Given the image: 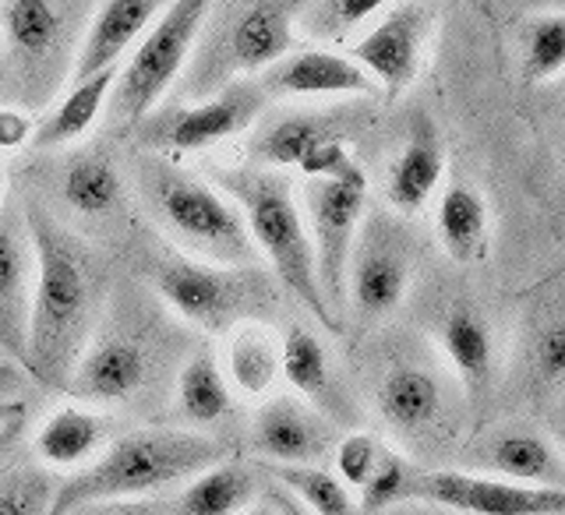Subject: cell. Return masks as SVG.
Segmentation results:
<instances>
[{"label":"cell","mask_w":565,"mask_h":515,"mask_svg":"<svg viewBox=\"0 0 565 515\" xmlns=\"http://www.w3.org/2000/svg\"><path fill=\"white\" fill-rule=\"evenodd\" d=\"M25 226L35 251L25 367L46 388H67L99 318L103 276L93 251L50 212L29 205Z\"/></svg>","instance_id":"cell-1"},{"label":"cell","mask_w":565,"mask_h":515,"mask_svg":"<svg viewBox=\"0 0 565 515\" xmlns=\"http://www.w3.org/2000/svg\"><path fill=\"white\" fill-rule=\"evenodd\" d=\"M230 459V446L220 438L199 431H170V428H141L114 438L96 455V463L71 473L53 491L46 515H71L88 505L146 498L167 491L181 481H191Z\"/></svg>","instance_id":"cell-2"},{"label":"cell","mask_w":565,"mask_h":515,"mask_svg":"<svg viewBox=\"0 0 565 515\" xmlns=\"http://www.w3.org/2000/svg\"><path fill=\"white\" fill-rule=\"evenodd\" d=\"M300 4L252 0V4H209L199 40L181 82L173 85V106H191L223 93L226 85L269 71L297 50Z\"/></svg>","instance_id":"cell-3"},{"label":"cell","mask_w":565,"mask_h":515,"mask_svg":"<svg viewBox=\"0 0 565 515\" xmlns=\"http://www.w3.org/2000/svg\"><path fill=\"white\" fill-rule=\"evenodd\" d=\"M216 184L241 208L255 251L273 265L279 287L297 297L318 318V325L340 332V314L326 304L318 287L311 234L297 208L294 184L276 170H223Z\"/></svg>","instance_id":"cell-4"},{"label":"cell","mask_w":565,"mask_h":515,"mask_svg":"<svg viewBox=\"0 0 565 515\" xmlns=\"http://www.w3.org/2000/svg\"><path fill=\"white\" fill-rule=\"evenodd\" d=\"M88 4H53V0H8L0 4V40H4L11 103L43 106L75 71L78 32Z\"/></svg>","instance_id":"cell-5"},{"label":"cell","mask_w":565,"mask_h":515,"mask_svg":"<svg viewBox=\"0 0 565 515\" xmlns=\"http://www.w3.org/2000/svg\"><path fill=\"white\" fill-rule=\"evenodd\" d=\"M146 191L163 229L191 255H202L226 269H247L258 261L241 208L202 176L156 163L146 173Z\"/></svg>","instance_id":"cell-6"},{"label":"cell","mask_w":565,"mask_h":515,"mask_svg":"<svg viewBox=\"0 0 565 515\" xmlns=\"http://www.w3.org/2000/svg\"><path fill=\"white\" fill-rule=\"evenodd\" d=\"M205 14L209 4L202 0H177V4H167L156 25L141 35L131 61L117 71L110 93V120L117 128H135L138 120H146L163 106L184 75Z\"/></svg>","instance_id":"cell-7"},{"label":"cell","mask_w":565,"mask_h":515,"mask_svg":"<svg viewBox=\"0 0 565 515\" xmlns=\"http://www.w3.org/2000/svg\"><path fill=\"white\" fill-rule=\"evenodd\" d=\"M156 290L167 304L205 332H234L273 311V287L262 269H226L194 258H163L156 272Z\"/></svg>","instance_id":"cell-8"},{"label":"cell","mask_w":565,"mask_h":515,"mask_svg":"<svg viewBox=\"0 0 565 515\" xmlns=\"http://www.w3.org/2000/svg\"><path fill=\"white\" fill-rule=\"evenodd\" d=\"M367 202V176L361 163L347 173L329 176V181L305 184V208H308V234L315 251L318 287L332 311H340L347 297V272L353 258V240Z\"/></svg>","instance_id":"cell-9"},{"label":"cell","mask_w":565,"mask_h":515,"mask_svg":"<svg viewBox=\"0 0 565 515\" xmlns=\"http://www.w3.org/2000/svg\"><path fill=\"white\" fill-rule=\"evenodd\" d=\"M459 515H565V487H523L502 476H477L459 470L414 473L411 494Z\"/></svg>","instance_id":"cell-10"},{"label":"cell","mask_w":565,"mask_h":515,"mask_svg":"<svg viewBox=\"0 0 565 515\" xmlns=\"http://www.w3.org/2000/svg\"><path fill=\"white\" fill-rule=\"evenodd\" d=\"M431 8L424 4H393L382 8V18L361 40H353L350 61L375 82L382 93L399 96L417 78L424 40H428Z\"/></svg>","instance_id":"cell-11"},{"label":"cell","mask_w":565,"mask_h":515,"mask_svg":"<svg viewBox=\"0 0 565 515\" xmlns=\"http://www.w3.org/2000/svg\"><path fill=\"white\" fill-rule=\"evenodd\" d=\"M265 88L258 78H241L226 85L223 93L191 106H173L170 117L159 124L156 141L173 152H199L247 131L265 110Z\"/></svg>","instance_id":"cell-12"},{"label":"cell","mask_w":565,"mask_h":515,"mask_svg":"<svg viewBox=\"0 0 565 515\" xmlns=\"http://www.w3.org/2000/svg\"><path fill=\"white\" fill-rule=\"evenodd\" d=\"M35 287V251L25 226V208H0V350L25 364L29 308Z\"/></svg>","instance_id":"cell-13"},{"label":"cell","mask_w":565,"mask_h":515,"mask_svg":"<svg viewBox=\"0 0 565 515\" xmlns=\"http://www.w3.org/2000/svg\"><path fill=\"white\" fill-rule=\"evenodd\" d=\"M255 449L282 466H315L332 449V428L294 396H276L255 414Z\"/></svg>","instance_id":"cell-14"},{"label":"cell","mask_w":565,"mask_h":515,"mask_svg":"<svg viewBox=\"0 0 565 515\" xmlns=\"http://www.w3.org/2000/svg\"><path fill=\"white\" fill-rule=\"evenodd\" d=\"M258 85L265 96H375L379 85L353 64L347 53L332 50H294L290 57L262 71Z\"/></svg>","instance_id":"cell-15"},{"label":"cell","mask_w":565,"mask_h":515,"mask_svg":"<svg viewBox=\"0 0 565 515\" xmlns=\"http://www.w3.org/2000/svg\"><path fill=\"white\" fill-rule=\"evenodd\" d=\"M163 8L167 4H156V0H106V4H96L82 35L71 82H85L99 71L117 67L135 40H141L156 25Z\"/></svg>","instance_id":"cell-16"},{"label":"cell","mask_w":565,"mask_h":515,"mask_svg":"<svg viewBox=\"0 0 565 515\" xmlns=\"http://www.w3.org/2000/svg\"><path fill=\"white\" fill-rule=\"evenodd\" d=\"M146 375V350L124 335H103L82 353L67 393H75L82 403H128L141 393Z\"/></svg>","instance_id":"cell-17"},{"label":"cell","mask_w":565,"mask_h":515,"mask_svg":"<svg viewBox=\"0 0 565 515\" xmlns=\"http://www.w3.org/2000/svg\"><path fill=\"white\" fill-rule=\"evenodd\" d=\"M441 173H446V152H441L431 124H420L385 173L388 205L403 212V216H414V212L428 205V199L438 191Z\"/></svg>","instance_id":"cell-18"},{"label":"cell","mask_w":565,"mask_h":515,"mask_svg":"<svg viewBox=\"0 0 565 515\" xmlns=\"http://www.w3.org/2000/svg\"><path fill=\"white\" fill-rule=\"evenodd\" d=\"M110 441V420L85 406H64L53 414L40 434H35V452L53 470H75L96 463V452Z\"/></svg>","instance_id":"cell-19"},{"label":"cell","mask_w":565,"mask_h":515,"mask_svg":"<svg viewBox=\"0 0 565 515\" xmlns=\"http://www.w3.org/2000/svg\"><path fill=\"white\" fill-rule=\"evenodd\" d=\"M347 293L361 318L388 314L406 293V261L385 244H364L358 258H350Z\"/></svg>","instance_id":"cell-20"},{"label":"cell","mask_w":565,"mask_h":515,"mask_svg":"<svg viewBox=\"0 0 565 515\" xmlns=\"http://www.w3.org/2000/svg\"><path fill=\"white\" fill-rule=\"evenodd\" d=\"M438 240L459 265L488 258V205L467 181L446 187L438 202Z\"/></svg>","instance_id":"cell-21"},{"label":"cell","mask_w":565,"mask_h":515,"mask_svg":"<svg viewBox=\"0 0 565 515\" xmlns=\"http://www.w3.org/2000/svg\"><path fill=\"white\" fill-rule=\"evenodd\" d=\"M343 138L340 128L326 117H311V114H294V117H279L273 124L255 131L252 138V159L262 163L265 170H276V167H297L318 152L329 141Z\"/></svg>","instance_id":"cell-22"},{"label":"cell","mask_w":565,"mask_h":515,"mask_svg":"<svg viewBox=\"0 0 565 515\" xmlns=\"http://www.w3.org/2000/svg\"><path fill=\"white\" fill-rule=\"evenodd\" d=\"M258 498L255 473L241 463H220L199 476H191L184 491L177 494V515H241Z\"/></svg>","instance_id":"cell-23"},{"label":"cell","mask_w":565,"mask_h":515,"mask_svg":"<svg viewBox=\"0 0 565 515\" xmlns=\"http://www.w3.org/2000/svg\"><path fill=\"white\" fill-rule=\"evenodd\" d=\"M117 71L120 67L99 71V75L71 85V93L61 99L57 110L46 117V124L35 128L32 146L35 149H61V146H71V141H78L96 124V117L103 114L106 99H110V93H114Z\"/></svg>","instance_id":"cell-24"},{"label":"cell","mask_w":565,"mask_h":515,"mask_svg":"<svg viewBox=\"0 0 565 515\" xmlns=\"http://www.w3.org/2000/svg\"><path fill=\"white\" fill-rule=\"evenodd\" d=\"M379 414L396 431H420L441 414V385L420 367H396L379 385Z\"/></svg>","instance_id":"cell-25"},{"label":"cell","mask_w":565,"mask_h":515,"mask_svg":"<svg viewBox=\"0 0 565 515\" xmlns=\"http://www.w3.org/2000/svg\"><path fill=\"white\" fill-rule=\"evenodd\" d=\"M279 375L287 378L305 399L318 403L326 414L335 410V378L329 367V353L318 343V335L308 329H287L279 340Z\"/></svg>","instance_id":"cell-26"},{"label":"cell","mask_w":565,"mask_h":515,"mask_svg":"<svg viewBox=\"0 0 565 515\" xmlns=\"http://www.w3.org/2000/svg\"><path fill=\"white\" fill-rule=\"evenodd\" d=\"M491 470L502 481L523 487H565V470L547 441L537 434H502L488 452Z\"/></svg>","instance_id":"cell-27"},{"label":"cell","mask_w":565,"mask_h":515,"mask_svg":"<svg viewBox=\"0 0 565 515\" xmlns=\"http://www.w3.org/2000/svg\"><path fill=\"white\" fill-rule=\"evenodd\" d=\"M441 350L459 371V378L467 382L470 393H484L491 378V332L484 318L470 308H456L441 322Z\"/></svg>","instance_id":"cell-28"},{"label":"cell","mask_w":565,"mask_h":515,"mask_svg":"<svg viewBox=\"0 0 565 515\" xmlns=\"http://www.w3.org/2000/svg\"><path fill=\"white\" fill-rule=\"evenodd\" d=\"M230 378L237 382L241 393L262 396L269 393L279 375V340L262 322H247L230 332L226 346Z\"/></svg>","instance_id":"cell-29"},{"label":"cell","mask_w":565,"mask_h":515,"mask_svg":"<svg viewBox=\"0 0 565 515\" xmlns=\"http://www.w3.org/2000/svg\"><path fill=\"white\" fill-rule=\"evenodd\" d=\"M177 406L191 423H216L230 410H234V399H230L226 378L212 353H199L191 357L177 378Z\"/></svg>","instance_id":"cell-30"},{"label":"cell","mask_w":565,"mask_h":515,"mask_svg":"<svg viewBox=\"0 0 565 515\" xmlns=\"http://www.w3.org/2000/svg\"><path fill=\"white\" fill-rule=\"evenodd\" d=\"M64 202L82 212V216H106L120 202V176L110 159L103 155H82L64 170Z\"/></svg>","instance_id":"cell-31"},{"label":"cell","mask_w":565,"mask_h":515,"mask_svg":"<svg viewBox=\"0 0 565 515\" xmlns=\"http://www.w3.org/2000/svg\"><path fill=\"white\" fill-rule=\"evenodd\" d=\"M276 484L287 487L311 515H361L353 494L322 466H279Z\"/></svg>","instance_id":"cell-32"},{"label":"cell","mask_w":565,"mask_h":515,"mask_svg":"<svg viewBox=\"0 0 565 515\" xmlns=\"http://www.w3.org/2000/svg\"><path fill=\"white\" fill-rule=\"evenodd\" d=\"M382 8L385 4H379V0H326V4H305L297 14V29L318 43H340L353 29L371 22Z\"/></svg>","instance_id":"cell-33"},{"label":"cell","mask_w":565,"mask_h":515,"mask_svg":"<svg viewBox=\"0 0 565 515\" xmlns=\"http://www.w3.org/2000/svg\"><path fill=\"white\" fill-rule=\"evenodd\" d=\"M523 71L530 82H547L565 71V14H541L523 40Z\"/></svg>","instance_id":"cell-34"},{"label":"cell","mask_w":565,"mask_h":515,"mask_svg":"<svg viewBox=\"0 0 565 515\" xmlns=\"http://www.w3.org/2000/svg\"><path fill=\"white\" fill-rule=\"evenodd\" d=\"M57 484L46 470L11 466L0 476V515H46Z\"/></svg>","instance_id":"cell-35"},{"label":"cell","mask_w":565,"mask_h":515,"mask_svg":"<svg viewBox=\"0 0 565 515\" xmlns=\"http://www.w3.org/2000/svg\"><path fill=\"white\" fill-rule=\"evenodd\" d=\"M411 481H414V470L406 459H399L396 452H382V463L375 466V473L367 476V484L361 487V515H379L388 505L403 502L411 494Z\"/></svg>","instance_id":"cell-36"},{"label":"cell","mask_w":565,"mask_h":515,"mask_svg":"<svg viewBox=\"0 0 565 515\" xmlns=\"http://www.w3.org/2000/svg\"><path fill=\"white\" fill-rule=\"evenodd\" d=\"M382 452L385 449L379 446L375 434H364V431L347 434L340 446H335V481L347 491H361L367 484V476L382 463Z\"/></svg>","instance_id":"cell-37"},{"label":"cell","mask_w":565,"mask_h":515,"mask_svg":"<svg viewBox=\"0 0 565 515\" xmlns=\"http://www.w3.org/2000/svg\"><path fill=\"white\" fill-rule=\"evenodd\" d=\"M537 367L547 382H565V322L552 325L537 343Z\"/></svg>","instance_id":"cell-38"},{"label":"cell","mask_w":565,"mask_h":515,"mask_svg":"<svg viewBox=\"0 0 565 515\" xmlns=\"http://www.w3.org/2000/svg\"><path fill=\"white\" fill-rule=\"evenodd\" d=\"M35 124L25 110H14V106H0V149H18L32 141Z\"/></svg>","instance_id":"cell-39"},{"label":"cell","mask_w":565,"mask_h":515,"mask_svg":"<svg viewBox=\"0 0 565 515\" xmlns=\"http://www.w3.org/2000/svg\"><path fill=\"white\" fill-rule=\"evenodd\" d=\"M265 502H269V505L276 508V515H311V512H308L305 505H300L282 484H273L269 494H265Z\"/></svg>","instance_id":"cell-40"},{"label":"cell","mask_w":565,"mask_h":515,"mask_svg":"<svg viewBox=\"0 0 565 515\" xmlns=\"http://www.w3.org/2000/svg\"><path fill=\"white\" fill-rule=\"evenodd\" d=\"M241 515H276V508L269 502H255L252 508H244Z\"/></svg>","instance_id":"cell-41"},{"label":"cell","mask_w":565,"mask_h":515,"mask_svg":"<svg viewBox=\"0 0 565 515\" xmlns=\"http://www.w3.org/2000/svg\"><path fill=\"white\" fill-rule=\"evenodd\" d=\"M8 452H11V438H4L0 434V466H8L4 459H8Z\"/></svg>","instance_id":"cell-42"},{"label":"cell","mask_w":565,"mask_h":515,"mask_svg":"<svg viewBox=\"0 0 565 515\" xmlns=\"http://www.w3.org/2000/svg\"><path fill=\"white\" fill-rule=\"evenodd\" d=\"M0 199H4V173H0Z\"/></svg>","instance_id":"cell-43"},{"label":"cell","mask_w":565,"mask_h":515,"mask_svg":"<svg viewBox=\"0 0 565 515\" xmlns=\"http://www.w3.org/2000/svg\"><path fill=\"white\" fill-rule=\"evenodd\" d=\"M8 470H11V466H0V476H4V473H8Z\"/></svg>","instance_id":"cell-44"}]
</instances>
